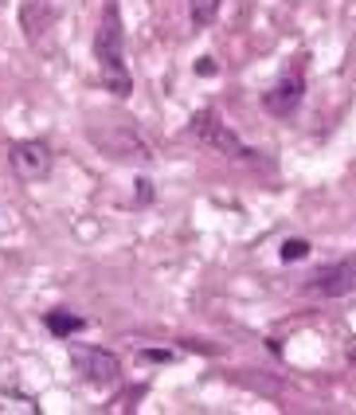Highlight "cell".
Instances as JSON below:
<instances>
[{
	"label": "cell",
	"mask_w": 356,
	"mask_h": 415,
	"mask_svg": "<svg viewBox=\"0 0 356 415\" xmlns=\"http://www.w3.org/2000/svg\"><path fill=\"white\" fill-rule=\"evenodd\" d=\"M98 67H102V83L114 98H129L134 78H129L126 63H121V28H118V8L106 4V20L98 32Z\"/></svg>",
	"instance_id": "1"
},
{
	"label": "cell",
	"mask_w": 356,
	"mask_h": 415,
	"mask_svg": "<svg viewBox=\"0 0 356 415\" xmlns=\"http://www.w3.org/2000/svg\"><path fill=\"white\" fill-rule=\"evenodd\" d=\"M71 361H75V368L94 384V388H110L121 373L118 356H110L106 349H94V345H71Z\"/></svg>",
	"instance_id": "2"
},
{
	"label": "cell",
	"mask_w": 356,
	"mask_h": 415,
	"mask_svg": "<svg viewBox=\"0 0 356 415\" xmlns=\"http://www.w3.org/2000/svg\"><path fill=\"white\" fill-rule=\"evenodd\" d=\"M192 137L200 145H208V149L223 153V157H239V153H247L243 141L227 129V122H220V114H215V110L196 114V118H192Z\"/></svg>",
	"instance_id": "3"
},
{
	"label": "cell",
	"mask_w": 356,
	"mask_h": 415,
	"mask_svg": "<svg viewBox=\"0 0 356 415\" xmlns=\"http://www.w3.org/2000/svg\"><path fill=\"white\" fill-rule=\"evenodd\" d=\"M12 169H16L20 180H28V185H35V180H43L51 173V149L43 141H16L8 153Z\"/></svg>",
	"instance_id": "4"
},
{
	"label": "cell",
	"mask_w": 356,
	"mask_h": 415,
	"mask_svg": "<svg viewBox=\"0 0 356 415\" xmlns=\"http://www.w3.org/2000/svg\"><path fill=\"white\" fill-rule=\"evenodd\" d=\"M305 290L314 298H340L356 290V263H333L325 271H317L314 279L305 282Z\"/></svg>",
	"instance_id": "5"
},
{
	"label": "cell",
	"mask_w": 356,
	"mask_h": 415,
	"mask_svg": "<svg viewBox=\"0 0 356 415\" xmlns=\"http://www.w3.org/2000/svg\"><path fill=\"white\" fill-rule=\"evenodd\" d=\"M302 94H305V78L297 75V71H290V75H282L278 83L263 94V106L274 114V118H290V114L297 110Z\"/></svg>",
	"instance_id": "6"
},
{
	"label": "cell",
	"mask_w": 356,
	"mask_h": 415,
	"mask_svg": "<svg viewBox=\"0 0 356 415\" xmlns=\"http://www.w3.org/2000/svg\"><path fill=\"white\" fill-rule=\"evenodd\" d=\"M94 141L106 149V157H121V161H134V157H141V161H145V157H149V153H145V145L134 141L129 134H114V141H102V137H94Z\"/></svg>",
	"instance_id": "7"
},
{
	"label": "cell",
	"mask_w": 356,
	"mask_h": 415,
	"mask_svg": "<svg viewBox=\"0 0 356 415\" xmlns=\"http://www.w3.org/2000/svg\"><path fill=\"white\" fill-rule=\"evenodd\" d=\"M0 411L4 415H40V404L32 396H20V392H0Z\"/></svg>",
	"instance_id": "8"
},
{
	"label": "cell",
	"mask_w": 356,
	"mask_h": 415,
	"mask_svg": "<svg viewBox=\"0 0 356 415\" xmlns=\"http://www.w3.org/2000/svg\"><path fill=\"white\" fill-rule=\"evenodd\" d=\"M47 329L55 333V337H71V333L83 329V317L67 314V310H51V314H47Z\"/></svg>",
	"instance_id": "9"
},
{
	"label": "cell",
	"mask_w": 356,
	"mask_h": 415,
	"mask_svg": "<svg viewBox=\"0 0 356 415\" xmlns=\"http://www.w3.org/2000/svg\"><path fill=\"white\" fill-rule=\"evenodd\" d=\"M188 12H192L196 28H208L215 16H220V0H188Z\"/></svg>",
	"instance_id": "10"
},
{
	"label": "cell",
	"mask_w": 356,
	"mask_h": 415,
	"mask_svg": "<svg viewBox=\"0 0 356 415\" xmlns=\"http://www.w3.org/2000/svg\"><path fill=\"white\" fill-rule=\"evenodd\" d=\"M305 255H309V243H305V239H286V243H282V259H286V263H297Z\"/></svg>",
	"instance_id": "11"
},
{
	"label": "cell",
	"mask_w": 356,
	"mask_h": 415,
	"mask_svg": "<svg viewBox=\"0 0 356 415\" xmlns=\"http://www.w3.org/2000/svg\"><path fill=\"white\" fill-rule=\"evenodd\" d=\"M196 71H200V75H215V63L212 59H200V63H196Z\"/></svg>",
	"instance_id": "12"
},
{
	"label": "cell",
	"mask_w": 356,
	"mask_h": 415,
	"mask_svg": "<svg viewBox=\"0 0 356 415\" xmlns=\"http://www.w3.org/2000/svg\"><path fill=\"white\" fill-rule=\"evenodd\" d=\"M145 361H172V353H141Z\"/></svg>",
	"instance_id": "13"
}]
</instances>
